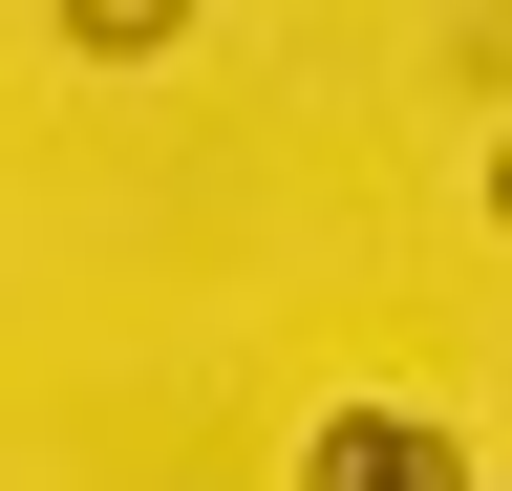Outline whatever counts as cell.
Returning <instances> with one entry per match:
<instances>
[{"mask_svg":"<svg viewBox=\"0 0 512 491\" xmlns=\"http://www.w3.org/2000/svg\"><path fill=\"white\" fill-rule=\"evenodd\" d=\"M299 491H470V470H448V427H427V406H342V427L299 449Z\"/></svg>","mask_w":512,"mask_h":491,"instance_id":"obj_1","label":"cell"},{"mask_svg":"<svg viewBox=\"0 0 512 491\" xmlns=\"http://www.w3.org/2000/svg\"><path fill=\"white\" fill-rule=\"evenodd\" d=\"M64 43H86V65H171V43H192V0H64Z\"/></svg>","mask_w":512,"mask_h":491,"instance_id":"obj_2","label":"cell"},{"mask_svg":"<svg viewBox=\"0 0 512 491\" xmlns=\"http://www.w3.org/2000/svg\"><path fill=\"white\" fill-rule=\"evenodd\" d=\"M491 214H512V150H491Z\"/></svg>","mask_w":512,"mask_h":491,"instance_id":"obj_3","label":"cell"}]
</instances>
